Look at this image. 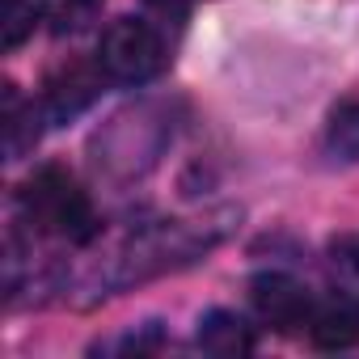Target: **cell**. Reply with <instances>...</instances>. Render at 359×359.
Wrapping results in <instances>:
<instances>
[{
  "label": "cell",
  "instance_id": "1",
  "mask_svg": "<svg viewBox=\"0 0 359 359\" xmlns=\"http://www.w3.org/2000/svg\"><path fill=\"white\" fill-rule=\"evenodd\" d=\"M26 220L60 241L85 245L97 237V212L89 203V195L81 191V182L64 169V165H43L26 177V187L18 195Z\"/></svg>",
  "mask_w": 359,
  "mask_h": 359
},
{
  "label": "cell",
  "instance_id": "2",
  "mask_svg": "<svg viewBox=\"0 0 359 359\" xmlns=\"http://www.w3.org/2000/svg\"><path fill=\"white\" fill-rule=\"evenodd\" d=\"M97 64L118 85H148L152 76L165 72L169 51H165L161 30L148 26L144 18H118L106 26V34L97 43Z\"/></svg>",
  "mask_w": 359,
  "mask_h": 359
},
{
  "label": "cell",
  "instance_id": "3",
  "mask_svg": "<svg viewBox=\"0 0 359 359\" xmlns=\"http://www.w3.org/2000/svg\"><path fill=\"white\" fill-rule=\"evenodd\" d=\"M250 304L254 313L279 330V334H292L300 325H309V313H313V296L304 292V283H296L292 275L283 271H266V275H254L250 283Z\"/></svg>",
  "mask_w": 359,
  "mask_h": 359
},
{
  "label": "cell",
  "instance_id": "4",
  "mask_svg": "<svg viewBox=\"0 0 359 359\" xmlns=\"http://www.w3.org/2000/svg\"><path fill=\"white\" fill-rule=\"evenodd\" d=\"M102 64H85V60H68L60 64L47 85H43V114L64 123V118H76L97 93H102Z\"/></svg>",
  "mask_w": 359,
  "mask_h": 359
},
{
  "label": "cell",
  "instance_id": "5",
  "mask_svg": "<svg viewBox=\"0 0 359 359\" xmlns=\"http://www.w3.org/2000/svg\"><path fill=\"white\" fill-rule=\"evenodd\" d=\"M309 338L321 351H346L359 342V296L334 292L309 313Z\"/></svg>",
  "mask_w": 359,
  "mask_h": 359
},
{
  "label": "cell",
  "instance_id": "6",
  "mask_svg": "<svg viewBox=\"0 0 359 359\" xmlns=\"http://www.w3.org/2000/svg\"><path fill=\"white\" fill-rule=\"evenodd\" d=\"M195 342H199L208 355H216V359H237V355H250V351H254V325H250L245 317L229 313V309H212V313L199 321Z\"/></svg>",
  "mask_w": 359,
  "mask_h": 359
},
{
  "label": "cell",
  "instance_id": "7",
  "mask_svg": "<svg viewBox=\"0 0 359 359\" xmlns=\"http://www.w3.org/2000/svg\"><path fill=\"white\" fill-rule=\"evenodd\" d=\"M34 140H39L34 106H26L22 93H18V85L5 81V152H9V161L26 156V152L34 148Z\"/></svg>",
  "mask_w": 359,
  "mask_h": 359
},
{
  "label": "cell",
  "instance_id": "8",
  "mask_svg": "<svg viewBox=\"0 0 359 359\" xmlns=\"http://www.w3.org/2000/svg\"><path fill=\"white\" fill-rule=\"evenodd\" d=\"M102 9V0H39V13L51 26V34H76L85 30Z\"/></svg>",
  "mask_w": 359,
  "mask_h": 359
},
{
  "label": "cell",
  "instance_id": "9",
  "mask_svg": "<svg viewBox=\"0 0 359 359\" xmlns=\"http://www.w3.org/2000/svg\"><path fill=\"white\" fill-rule=\"evenodd\" d=\"M325 148L338 161H359V102H346L330 114L325 127Z\"/></svg>",
  "mask_w": 359,
  "mask_h": 359
},
{
  "label": "cell",
  "instance_id": "10",
  "mask_svg": "<svg viewBox=\"0 0 359 359\" xmlns=\"http://www.w3.org/2000/svg\"><path fill=\"white\" fill-rule=\"evenodd\" d=\"M39 22H43L39 0H5V47H9V51L22 47V43L34 34Z\"/></svg>",
  "mask_w": 359,
  "mask_h": 359
},
{
  "label": "cell",
  "instance_id": "11",
  "mask_svg": "<svg viewBox=\"0 0 359 359\" xmlns=\"http://www.w3.org/2000/svg\"><path fill=\"white\" fill-rule=\"evenodd\" d=\"M330 258H334V266H338V271H346V275H355V279H359V237H355V233L334 237V241H330Z\"/></svg>",
  "mask_w": 359,
  "mask_h": 359
}]
</instances>
